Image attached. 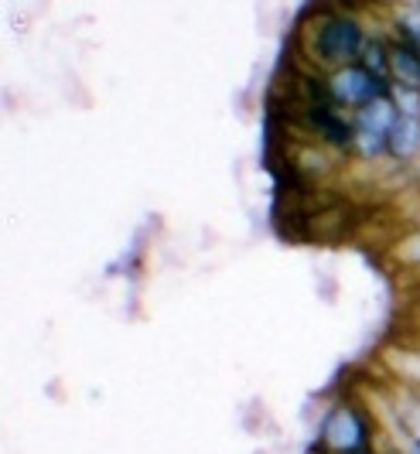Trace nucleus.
<instances>
[{"mask_svg":"<svg viewBox=\"0 0 420 454\" xmlns=\"http://www.w3.org/2000/svg\"><path fill=\"white\" fill-rule=\"evenodd\" d=\"M403 7H420V0H400Z\"/></svg>","mask_w":420,"mask_h":454,"instance_id":"nucleus-15","label":"nucleus"},{"mask_svg":"<svg viewBox=\"0 0 420 454\" xmlns=\"http://www.w3.org/2000/svg\"><path fill=\"white\" fill-rule=\"evenodd\" d=\"M393 407V417H397V431L400 434H414V437H420V393L417 389H403V396L400 400H393L390 403Z\"/></svg>","mask_w":420,"mask_h":454,"instance_id":"nucleus-9","label":"nucleus"},{"mask_svg":"<svg viewBox=\"0 0 420 454\" xmlns=\"http://www.w3.org/2000/svg\"><path fill=\"white\" fill-rule=\"evenodd\" d=\"M328 90H331L335 106H342L346 114H355V110H362L366 103H373L379 96H390V92H393V82L373 75L362 62H352V66L331 68V72H328Z\"/></svg>","mask_w":420,"mask_h":454,"instance_id":"nucleus-5","label":"nucleus"},{"mask_svg":"<svg viewBox=\"0 0 420 454\" xmlns=\"http://www.w3.org/2000/svg\"><path fill=\"white\" fill-rule=\"evenodd\" d=\"M379 454H403V451H400V448H393V444H390V448H383V451H379Z\"/></svg>","mask_w":420,"mask_h":454,"instance_id":"nucleus-14","label":"nucleus"},{"mask_svg":"<svg viewBox=\"0 0 420 454\" xmlns=\"http://www.w3.org/2000/svg\"><path fill=\"white\" fill-rule=\"evenodd\" d=\"M369 35L373 31L366 27L362 14L342 11V7H328L325 0H315L301 14L298 59L304 66L322 68V72L352 66V62H359Z\"/></svg>","mask_w":420,"mask_h":454,"instance_id":"nucleus-1","label":"nucleus"},{"mask_svg":"<svg viewBox=\"0 0 420 454\" xmlns=\"http://www.w3.org/2000/svg\"><path fill=\"white\" fill-rule=\"evenodd\" d=\"M393 448H400L403 454H420V437H414V434H400Z\"/></svg>","mask_w":420,"mask_h":454,"instance_id":"nucleus-13","label":"nucleus"},{"mask_svg":"<svg viewBox=\"0 0 420 454\" xmlns=\"http://www.w3.org/2000/svg\"><path fill=\"white\" fill-rule=\"evenodd\" d=\"M383 444V427L366 400L359 396H338L318 420L315 444L311 451L318 454H379Z\"/></svg>","mask_w":420,"mask_h":454,"instance_id":"nucleus-2","label":"nucleus"},{"mask_svg":"<svg viewBox=\"0 0 420 454\" xmlns=\"http://www.w3.org/2000/svg\"><path fill=\"white\" fill-rule=\"evenodd\" d=\"M397 260L410 270H420V232H410L397 247Z\"/></svg>","mask_w":420,"mask_h":454,"instance_id":"nucleus-11","label":"nucleus"},{"mask_svg":"<svg viewBox=\"0 0 420 454\" xmlns=\"http://www.w3.org/2000/svg\"><path fill=\"white\" fill-rule=\"evenodd\" d=\"M400 376H403V387H410L420 393V348H414V352L407 356V365H403Z\"/></svg>","mask_w":420,"mask_h":454,"instance_id":"nucleus-12","label":"nucleus"},{"mask_svg":"<svg viewBox=\"0 0 420 454\" xmlns=\"http://www.w3.org/2000/svg\"><path fill=\"white\" fill-rule=\"evenodd\" d=\"M390 82L420 90V45L390 31Z\"/></svg>","mask_w":420,"mask_h":454,"instance_id":"nucleus-6","label":"nucleus"},{"mask_svg":"<svg viewBox=\"0 0 420 454\" xmlns=\"http://www.w3.org/2000/svg\"><path fill=\"white\" fill-rule=\"evenodd\" d=\"M386 27H390L393 35H400V38L420 45V7H403V4H400L397 11H390Z\"/></svg>","mask_w":420,"mask_h":454,"instance_id":"nucleus-10","label":"nucleus"},{"mask_svg":"<svg viewBox=\"0 0 420 454\" xmlns=\"http://www.w3.org/2000/svg\"><path fill=\"white\" fill-rule=\"evenodd\" d=\"M280 99V96H277ZM280 116H287L291 130L304 137L315 147H325L338 158L352 154V114H346L335 103H315V106H291L280 99Z\"/></svg>","mask_w":420,"mask_h":454,"instance_id":"nucleus-3","label":"nucleus"},{"mask_svg":"<svg viewBox=\"0 0 420 454\" xmlns=\"http://www.w3.org/2000/svg\"><path fill=\"white\" fill-rule=\"evenodd\" d=\"M386 160L397 164V168H407V164L420 160V116H397V127L390 134V154H386Z\"/></svg>","mask_w":420,"mask_h":454,"instance_id":"nucleus-7","label":"nucleus"},{"mask_svg":"<svg viewBox=\"0 0 420 454\" xmlns=\"http://www.w3.org/2000/svg\"><path fill=\"white\" fill-rule=\"evenodd\" d=\"M359 62L369 68L373 75H379V79H390V27H379V31L369 35Z\"/></svg>","mask_w":420,"mask_h":454,"instance_id":"nucleus-8","label":"nucleus"},{"mask_svg":"<svg viewBox=\"0 0 420 454\" xmlns=\"http://www.w3.org/2000/svg\"><path fill=\"white\" fill-rule=\"evenodd\" d=\"M400 106L390 96H379L373 103H366L362 110L352 114V160L359 164H379L390 154V134L397 127Z\"/></svg>","mask_w":420,"mask_h":454,"instance_id":"nucleus-4","label":"nucleus"}]
</instances>
